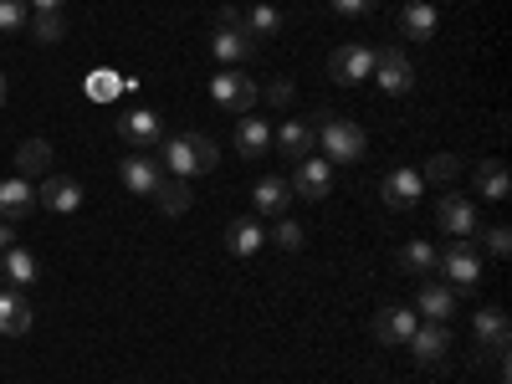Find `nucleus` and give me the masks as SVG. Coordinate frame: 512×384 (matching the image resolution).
<instances>
[{"label": "nucleus", "mask_w": 512, "mask_h": 384, "mask_svg": "<svg viewBox=\"0 0 512 384\" xmlns=\"http://www.w3.org/2000/svg\"><path fill=\"white\" fill-rule=\"evenodd\" d=\"M154 159L164 164V175L190 180V175H210V169L221 164V149H216V139H205V134H169Z\"/></svg>", "instance_id": "obj_1"}, {"label": "nucleus", "mask_w": 512, "mask_h": 384, "mask_svg": "<svg viewBox=\"0 0 512 384\" xmlns=\"http://www.w3.org/2000/svg\"><path fill=\"white\" fill-rule=\"evenodd\" d=\"M318 144H323V159H328V164H359V159H364V149H369L364 128H359L354 118H344V113L323 118Z\"/></svg>", "instance_id": "obj_2"}, {"label": "nucleus", "mask_w": 512, "mask_h": 384, "mask_svg": "<svg viewBox=\"0 0 512 384\" xmlns=\"http://www.w3.org/2000/svg\"><path fill=\"white\" fill-rule=\"evenodd\" d=\"M210 103H216L221 113H251L256 108V82L246 77V72H236V67H221L216 77H210Z\"/></svg>", "instance_id": "obj_3"}, {"label": "nucleus", "mask_w": 512, "mask_h": 384, "mask_svg": "<svg viewBox=\"0 0 512 384\" xmlns=\"http://www.w3.org/2000/svg\"><path fill=\"white\" fill-rule=\"evenodd\" d=\"M118 139L134 149V154H154V149L164 144V113H154V108H128V113L118 118Z\"/></svg>", "instance_id": "obj_4"}, {"label": "nucleus", "mask_w": 512, "mask_h": 384, "mask_svg": "<svg viewBox=\"0 0 512 384\" xmlns=\"http://www.w3.org/2000/svg\"><path fill=\"white\" fill-rule=\"evenodd\" d=\"M292 195H303V200H328L333 195V164L328 159H318V154H308V159H297V169H292Z\"/></svg>", "instance_id": "obj_5"}, {"label": "nucleus", "mask_w": 512, "mask_h": 384, "mask_svg": "<svg viewBox=\"0 0 512 384\" xmlns=\"http://www.w3.org/2000/svg\"><path fill=\"white\" fill-rule=\"evenodd\" d=\"M436 272H446L451 287H477V282H482V256L472 251V241H451V246L436 256Z\"/></svg>", "instance_id": "obj_6"}, {"label": "nucleus", "mask_w": 512, "mask_h": 384, "mask_svg": "<svg viewBox=\"0 0 512 384\" xmlns=\"http://www.w3.org/2000/svg\"><path fill=\"white\" fill-rule=\"evenodd\" d=\"M210 52H216L221 67H241V62L256 57V36L246 31V21H236V26H216V31H210Z\"/></svg>", "instance_id": "obj_7"}, {"label": "nucleus", "mask_w": 512, "mask_h": 384, "mask_svg": "<svg viewBox=\"0 0 512 384\" xmlns=\"http://www.w3.org/2000/svg\"><path fill=\"white\" fill-rule=\"evenodd\" d=\"M436 226H441V236H451V241H472V236H477V205L466 200V195H441Z\"/></svg>", "instance_id": "obj_8"}, {"label": "nucleus", "mask_w": 512, "mask_h": 384, "mask_svg": "<svg viewBox=\"0 0 512 384\" xmlns=\"http://www.w3.org/2000/svg\"><path fill=\"white\" fill-rule=\"evenodd\" d=\"M374 82L384 93H410L415 88V62L400 47H384V52H374Z\"/></svg>", "instance_id": "obj_9"}, {"label": "nucleus", "mask_w": 512, "mask_h": 384, "mask_svg": "<svg viewBox=\"0 0 512 384\" xmlns=\"http://www.w3.org/2000/svg\"><path fill=\"white\" fill-rule=\"evenodd\" d=\"M118 180H123V190H128V195H154V190H159V180H164V164H159L154 154H123Z\"/></svg>", "instance_id": "obj_10"}, {"label": "nucleus", "mask_w": 512, "mask_h": 384, "mask_svg": "<svg viewBox=\"0 0 512 384\" xmlns=\"http://www.w3.org/2000/svg\"><path fill=\"white\" fill-rule=\"evenodd\" d=\"M405 344H410V359L415 364H441L446 354H451V328L446 323H415V333L405 338Z\"/></svg>", "instance_id": "obj_11"}, {"label": "nucleus", "mask_w": 512, "mask_h": 384, "mask_svg": "<svg viewBox=\"0 0 512 384\" xmlns=\"http://www.w3.org/2000/svg\"><path fill=\"white\" fill-rule=\"evenodd\" d=\"M328 72H333V82L354 88V82L374 77V52H369V47H359V41H349V47H338V52L328 57Z\"/></svg>", "instance_id": "obj_12"}, {"label": "nucleus", "mask_w": 512, "mask_h": 384, "mask_svg": "<svg viewBox=\"0 0 512 384\" xmlns=\"http://www.w3.org/2000/svg\"><path fill=\"white\" fill-rule=\"evenodd\" d=\"M272 149L287 154V159H308L318 149V128L303 123V118H287L282 128H272Z\"/></svg>", "instance_id": "obj_13"}, {"label": "nucleus", "mask_w": 512, "mask_h": 384, "mask_svg": "<svg viewBox=\"0 0 512 384\" xmlns=\"http://www.w3.org/2000/svg\"><path fill=\"white\" fill-rule=\"evenodd\" d=\"M236 154H241V159L272 154V123H267L262 113H241V118H236Z\"/></svg>", "instance_id": "obj_14"}, {"label": "nucleus", "mask_w": 512, "mask_h": 384, "mask_svg": "<svg viewBox=\"0 0 512 384\" xmlns=\"http://www.w3.org/2000/svg\"><path fill=\"white\" fill-rule=\"evenodd\" d=\"M415 313H420L425 323H446V318H456V287L420 282V292H415Z\"/></svg>", "instance_id": "obj_15"}, {"label": "nucleus", "mask_w": 512, "mask_h": 384, "mask_svg": "<svg viewBox=\"0 0 512 384\" xmlns=\"http://www.w3.org/2000/svg\"><path fill=\"white\" fill-rule=\"evenodd\" d=\"M31 303L21 297V287H6L0 292V338H21V333H31Z\"/></svg>", "instance_id": "obj_16"}, {"label": "nucleus", "mask_w": 512, "mask_h": 384, "mask_svg": "<svg viewBox=\"0 0 512 384\" xmlns=\"http://www.w3.org/2000/svg\"><path fill=\"white\" fill-rule=\"evenodd\" d=\"M415 323H420V313H410V308H379L374 313V338L379 344H405V338L415 333Z\"/></svg>", "instance_id": "obj_17"}, {"label": "nucleus", "mask_w": 512, "mask_h": 384, "mask_svg": "<svg viewBox=\"0 0 512 384\" xmlns=\"http://www.w3.org/2000/svg\"><path fill=\"white\" fill-rule=\"evenodd\" d=\"M472 180H477V195L492 200V205H502V200L512 195V175H507V164H502V159H477Z\"/></svg>", "instance_id": "obj_18"}, {"label": "nucleus", "mask_w": 512, "mask_h": 384, "mask_svg": "<svg viewBox=\"0 0 512 384\" xmlns=\"http://www.w3.org/2000/svg\"><path fill=\"white\" fill-rule=\"evenodd\" d=\"M436 26H441V11L431 6V0H405V11H400V36L425 41V36H436Z\"/></svg>", "instance_id": "obj_19"}, {"label": "nucleus", "mask_w": 512, "mask_h": 384, "mask_svg": "<svg viewBox=\"0 0 512 384\" xmlns=\"http://www.w3.org/2000/svg\"><path fill=\"white\" fill-rule=\"evenodd\" d=\"M379 195H384V205H390V210H410L420 200V175H415V169H390L384 185H379Z\"/></svg>", "instance_id": "obj_20"}, {"label": "nucleus", "mask_w": 512, "mask_h": 384, "mask_svg": "<svg viewBox=\"0 0 512 384\" xmlns=\"http://www.w3.org/2000/svg\"><path fill=\"white\" fill-rule=\"evenodd\" d=\"M31 205H36L31 180H21V175L0 180V221H21V216H31Z\"/></svg>", "instance_id": "obj_21"}, {"label": "nucleus", "mask_w": 512, "mask_h": 384, "mask_svg": "<svg viewBox=\"0 0 512 384\" xmlns=\"http://www.w3.org/2000/svg\"><path fill=\"white\" fill-rule=\"evenodd\" d=\"M36 205H47V210H57V216H67V210H77V205H82V185H77V180H67V175H52L47 185L36 190Z\"/></svg>", "instance_id": "obj_22"}, {"label": "nucleus", "mask_w": 512, "mask_h": 384, "mask_svg": "<svg viewBox=\"0 0 512 384\" xmlns=\"http://www.w3.org/2000/svg\"><path fill=\"white\" fill-rule=\"evenodd\" d=\"M251 205H256V216H282V210L292 205V185H287V180H277V175L256 180V190H251Z\"/></svg>", "instance_id": "obj_23"}, {"label": "nucleus", "mask_w": 512, "mask_h": 384, "mask_svg": "<svg viewBox=\"0 0 512 384\" xmlns=\"http://www.w3.org/2000/svg\"><path fill=\"white\" fill-rule=\"evenodd\" d=\"M472 328H477V349H507L512 344V323H507L502 308H482Z\"/></svg>", "instance_id": "obj_24"}, {"label": "nucleus", "mask_w": 512, "mask_h": 384, "mask_svg": "<svg viewBox=\"0 0 512 384\" xmlns=\"http://www.w3.org/2000/svg\"><path fill=\"white\" fill-rule=\"evenodd\" d=\"M149 200L164 210V216H185V210L195 205V195H190V180H180V175H164V180H159V190H154Z\"/></svg>", "instance_id": "obj_25"}, {"label": "nucleus", "mask_w": 512, "mask_h": 384, "mask_svg": "<svg viewBox=\"0 0 512 384\" xmlns=\"http://www.w3.org/2000/svg\"><path fill=\"white\" fill-rule=\"evenodd\" d=\"M0 277H6L11 287H31V282L41 277V262H36L31 251L11 246V251H0Z\"/></svg>", "instance_id": "obj_26"}, {"label": "nucleus", "mask_w": 512, "mask_h": 384, "mask_svg": "<svg viewBox=\"0 0 512 384\" xmlns=\"http://www.w3.org/2000/svg\"><path fill=\"white\" fill-rule=\"evenodd\" d=\"M436 256H441V251H436L431 241H420V236H415V241H405V246H400L395 262H400V272H405V277H431V272H436Z\"/></svg>", "instance_id": "obj_27"}, {"label": "nucleus", "mask_w": 512, "mask_h": 384, "mask_svg": "<svg viewBox=\"0 0 512 384\" xmlns=\"http://www.w3.org/2000/svg\"><path fill=\"white\" fill-rule=\"evenodd\" d=\"M52 169V144L47 139H26L21 149H16V175L21 180H41Z\"/></svg>", "instance_id": "obj_28"}, {"label": "nucleus", "mask_w": 512, "mask_h": 384, "mask_svg": "<svg viewBox=\"0 0 512 384\" xmlns=\"http://www.w3.org/2000/svg\"><path fill=\"white\" fill-rule=\"evenodd\" d=\"M262 221H256V216H236L231 221V231H226V246H231V256H256V251H262Z\"/></svg>", "instance_id": "obj_29"}, {"label": "nucleus", "mask_w": 512, "mask_h": 384, "mask_svg": "<svg viewBox=\"0 0 512 384\" xmlns=\"http://www.w3.org/2000/svg\"><path fill=\"white\" fill-rule=\"evenodd\" d=\"M31 36L41 41V47H57V41L67 36V16L62 11H36L31 16Z\"/></svg>", "instance_id": "obj_30"}, {"label": "nucleus", "mask_w": 512, "mask_h": 384, "mask_svg": "<svg viewBox=\"0 0 512 384\" xmlns=\"http://www.w3.org/2000/svg\"><path fill=\"white\" fill-rule=\"evenodd\" d=\"M241 21H246L251 36H277L282 31V11L277 6H251V11H241Z\"/></svg>", "instance_id": "obj_31"}, {"label": "nucleus", "mask_w": 512, "mask_h": 384, "mask_svg": "<svg viewBox=\"0 0 512 384\" xmlns=\"http://www.w3.org/2000/svg\"><path fill=\"white\" fill-rule=\"evenodd\" d=\"M31 26V6L26 0H0V36H16Z\"/></svg>", "instance_id": "obj_32"}, {"label": "nucleus", "mask_w": 512, "mask_h": 384, "mask_svg": "<svg viewBox=\"0 0 512 384\" xmlns=\"http://www.w3.org/2000/svg\"><path fill=\"white\" fill-rule=\"evenodd\" d=\"M456 175H461V159H456V154H431V159H425V180L451 185Z\"/></svg>", "instance_id": "obj_33"}, {"label": "nucleus", "mask_w": 512, "mask_h": 384, "mask_svg": "<svg viewBox=\"0 0 512 384\" xmlns=\"http://www.w3.org/2000/svg\"><path fill=\"white\" fill-rule=\"evenodd\" d=\"M88 93H93L98 103H113V98L123 93V82H118V77L103 67V72H93V77H88Z\"/></svg>", "instance_id": "obj_34"}, {"label": "nucleus", "mask_w": 512, "mask_h": 384, "mask_svg": "<svg viewBox=\"0 0 512 384\" xmlns=\"http://www.w3.org/2000/svg\"><path fill=\"white\" fill-rule=\"evenodd\" d=\"M303 236H308V231L297 226V221H282V216H277V226H272V241H277L282 251H303Z\"/></svg>", "instance_id": "obj_35"}, {"label": "nucleus", "mask_w": 512, "mask_h": 384, "mask_svg": "<svg viewBox=\"0 0 512 384\" xmlns=\"http://www.w3.org/2000/svg\"><path fill=\"white\" fill-rule=\"evenodd\" d=\"M487 251H492V256H512V231H507V226H492V231H487Z\"/></svg>", "instance_id": "obj_36"}, {"label": "nucleus", "mask_w": 512, "mask_h": 384, "mask_svg": "<svg viewBox=\"0 0 512 384\" xmlns=\"http://www.w3.org/2000/svg\"><path fill=\"white\" fill-rule=\"evenodd\" d=\"M292 98H297V88H292V82H287V77H277V82H272V88H267V103H272V108H287Z\"/></svg>", "instance_id": "obj_37"}, {"label": "nucleus", "mask_w": 512, "mask_h": 384, "mask_svg": "<svg viewBox=\"0 0 512 384\" xmlns=\"http://www.w3.org/2000/svg\"><path fill=\"white\" fill-rule=\"evenodd\" d=\"M328 6L338 11V16H364V11H374L379 0H328Z\"/></svg>", "instance_id": "obj_38"}, {"label": "nucleus", "mask_w": 512, "mask_h": 384, "mask_svg": "<svg viewBox=\"0 0 512 384\" xmlns=\"http://www.w3.org/2000/svg\"><path fill=\"white\" fill-rule=\"evenodd\" d=\"M26 6H31V16H36V11H62L67 0H26Z\"/></svg>", "instance_id": "obj_39"}, {"label": "nucleus", "mask_w": 512, "mask_h": 384, "mask_svg": "<svg viewBox=\"0 0 512 384\" xmlns=\"http://www.w3.org/2000/svg\"><path fill=\"white\" fill-rule=\"evenodd\" d=\"M236 21H241L236 6H221V11H216V26H236Z\"/></svg>", "instance_id": "obj_40"}, {"label": "nucleus", "mask_w": 512, "mask_h": 384, "mask_svg": "<svg viewBox=\"0 0 512 384\" xmlns=\"http://www.w3.org/2000/svg\"><path fill=\"white\" fill-rule=\"evenodd\" d=\"M16 246V231H11V221H0V251H11Z\"/></svg>", "instance_id": "obj_41"}, {"label": "nucleus", "mask_w": 512, "mask_h": 384, "mask_svg": "<svg viewBox=\"0 0 512 384\" xmlns=\"http://www.w3.org/2000/svg\"><path fill=\"white\" fill-rule=\"evenodd\" d=\"M0 108H6V72H0Z\"/></svg>", "instance_id": "obj_42"}]
</instances>
